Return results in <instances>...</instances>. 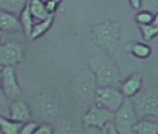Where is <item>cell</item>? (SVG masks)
<instances>
[{
    "mask_svg": "<svg viewBox=\"0 0 158 134\" xmlns=\"http://www.w3.org/2000/svg\"><path fill=\"white\" fill-rule=\"evenodd\" d=\"M92 42L104 52L114 55L119 48L121 40V24L118 22L105 21L92 27Z\"/></svg>",
    "mask_w": 158,
    "mask_h": 134,
    "instance_id": "obj_2",
    "label": "cell"
},
{
    "mask_svg": "<svg viewBox=\"0 0 158 134\" xmlns=\"http://www.w3.org/2000/svg\"><path fill=\"white\" fill-rule=\"evenodd\" d=\"M39 124L37 122L29 120L25 123H23L18 134H34V132L36 130Z\"/></svg>",
    "mask_w": 158,
    "mask_h": 134,
    "instance_id": "obj_24",
    "label": "cell"
},
{
    "mask_svg": "<svg viewBox=\"0 0 158 134\" xmlns=\"http://www.w3.org/2000/svg\"><path fill=\"white\" fill-rule=\"evenodd\" d=\"M139 121L132 99L126 98L121 107L114 113V126L121 134H132L133 127Z\"/></svg>",
    "mask_w": 158,
    "mask_h": 134,
    "instance_id": "obj_5",
    "label": "cell"
},
{
    "mask_svg": "<svg viewBox=\"0 0 158 134\" xmlns=\"http://www.w3.org/2000/svg\"><path fill=\"white\" fill-rule=\"evenodd\" d=\"M55 1H57V2H58L59 4H60V3L62 2V0H55Z\"/></svg>",
    "mask_w": 158,
    "mask_h": 134,
    "instance_id": "obj_33",
    "label": "cell"
},
{
    "mask_svg": "<svg viewBox=\"0 0 158 134\" xmlns=\"http://www.w3.org/2000/svg\"><path fill=\"white\" fill-rule=\"evenodd\" d=\"M3 68H4V66H2V65H0V72H1V71L3 70Z\"/></svg>",
    "mask_w": 158,
    "mask_h": 134,
    "instance_id": "obj_32",
    "label": "cell"
},
{
    "mask_svg": "<svg viewBox=\"0 0 158 134\" xmlns=\"http://www.w3.org/2000/svg\"><path fill=\"white\" fill-rule=\"evenodd\" d=\"M29 0H0V10L19 16Z\"/></svg>",
    "mask_w": 158,
    "mask_h": 134,
    "instance_id": "obj_18",
    "label": "cell"
},
{
    "mask_svg": "<svg viewBox=\"0 0 158 134\" xmlns=\"http://www.w3.org/2000/svg\"><path fill=\"white\" fill-rule=\"evenodd\" d=\"M114 113L110 110L93 103L82 115V125L86 128H103L114 122Z\"/></svg>",
    "mask_w": 158,
    "mask_h": 134,
    "instance_id": "obj_6",
    "label": "cell"
},
{
    "mask_svg": "<svg viewBox=\"0 0 158 134\" xmlns=\"http://www.w3.org/2000/svg\"><path fill=\"white\" fill-rule=\"evenodd\" d=\"M0 134H2V133H0Z\"/></svg>",
    "mask_w": 158,
    "mask_h": 134,
    "instance_id": "obj_35",
    "label": "cell"
},
{
    "mask_svg": "<svg viewBox=\"0 0 158 134\" xmlns=\"http://www.w3.org/2000/svg\"><path fill=\"white\" fill-rule=\"evenodd\" d=\"M19 20L21 22V24L23 26V32L24 33L25 36L27 38H30L33 28L35 24V19L31 13L30 10V5H29V1L26 4L25 8L23 10V11L21 12V14L19 15Z\"/></svg>",
    "mask_w": 158,
    "mask_h": 134,
    "instance_id": "obj_15",
    "label": "cell"
},
{
    "mask_svg": "<svg viewBox=\"0 0 158 134\" xmlns=\"http://www.w3.org/2000/svg\"><path fill=\"white\" fill-rule=\"evenodd\" d=\"M132 134H135V133H134V132H133V133H132Z\"/></svg>",
    "mask_w": 158,
    "mask_h": 134,
    "instance_id": "obj_34",
    "label": "cell"
},
{
    "mask_svg": "<svg viewBox=\"0 0 158 134\" xmlns=\"http://www.w3.org/2000/svg\"><path fill=\"white\" fill-rule=\"evenodd\" d=\"M133 132L135 134H158V122L148 117L139 119L133 127Z\"/></svg>",
    "mask_w": 158,
    "mask_h": 134,
    "instance_id": "obj_14",
    "label": "cell"
},
{
    "mask_svg": "<svg viewBox=\"0 0 158 134\" xmlns=\"http://www.w3.org/2000/svg\"><path fill=\"white\" fill-rule=\"evenodd\" d=\"M59 134H82V132L76 121L73 119H64L60 125Z\"/></svg>",
    "mask_w": 158,
    "mask_h": 134,
    "instance_id": "obj_22",
    "label": "cell"
},
{
    "mask_svg": "<svg viewBox=\"0 0 158 134\" xmlns=\"http://www.w3.org/2000/svg\"><path fill=\"white\" fill-rule=\"evenodd\" d=\"M1 73V72H0ZM6 100V96L3 92L2 90V85H1V75H0V104H2L4 103V101Z\"/></svg>",
    "mask_w": 158,
    "mask_h": 134,
    "instance_id": "obj_30",
    "label": "cell"
},
{
    "mask_svg": "<svg viewBox=\"0 0 158 134\" xmlns=\"http://www.w3.org/2000/svg\"><path fill=\"white\" fill-rule=\"evenodd\" d=\"M126 97L119 88L102 87L97 88L95 94V103L115 113L125 102Z\"/></svg>",
    "mask_w": 158,
    "mask_h": 134,
    "instance_id": "obj_7",
    "label": "cell"
},
{
    "mask_svg": "<svg viewBox=\"0 0 158 134\" xmlns=\"http://www.w3.org/2000/svg\"><path fill=\"white\" fill-rule=\"evenodd\" d=\"M10 118L20 123L29 121L31 119V111L28 105L21 100H15L10 106Z\"/></svg>",
    "mask_w": 158,
    "mask_h": 134,
    "instance_id": "obj_11",
    "label": "cell"
},
{
    "mask_svg": "<svg viewBox=\"0 0 158 134\" xmlns=\"http://www.w3.org/2000/svg\"><path fill=\"white\" fill-rule=\"evenodd\" d=\"M139 119L153 117L158 119V89L148 87L132 98Z\"/></svg>",
    "mask_w": 158,
    "mask_h": 134,
    "instance_id": "obj_4",
    "label": "cell"
},
{
    "mask_svg": "<svg viewBox=\"0 0 158 134\" xmlns=\"http://www.w3.org/2000/svg\"><path fill=\"white\" fill-rule=\"evenodd\" d=\"M88 65L95 77L98 88H120L123 81L121 73L112 55L104 51L94 55L88 60Z\"/></svg>",
    "mask_w": 158,
    "mask_h": 134,
    "instance_id": "obj_1",
    "label": "cell"
},
{
    "mask_svg": "<svg viewBox=\"0 0 158 134\" xmlns=\"http://www.w3.org/2000/svg\"><path fill=\"white\" fill-rule=\"evenodd\" d=\"M154 16H155L154 13H152L149 10H142L135 15V22L137 23V24L139 26L148 25L152 23Z\"/></svg>",
    "mask_w": 158,
    "mask_h": 134,
    "instance_id": "obj_23",
    "label": "cell"
},
{
    "mask_svg": "<svg viewBox=\"0 0 158 134\" xmlns=\"http://www.w3.org/2000/svg\"><path fill=\"white\" fill-rule=\"evenodd\" d=\"M59 5L60 4L57 1H55V0H46L45 1L46 9L50 15L55 14V12L57 11V10L59 8Z\"/></svg>",
    "mask_w": 158,
    "mask_h": 134,
    "instance_id": "obj_27",
    "label": "cell"
},
{
    "mask_svg": "<svg viewBox=\"0 0 158 134\" xmlns=\"http://www.w3.org/2000/svg\"><path fill=\"white\" fill-rule=\"evenodd\" d=\"M109 126V125H108ZM108 126L103 128H84L85 134H109L108 131Z\"/></svg>",
    "mask_w": 158,
    "mask_h": 134,
    "instance_id": "obj_28",
    "label": "cell"
},
{
    "mask_svg": "<svg viewBox=\"0 0 158 134\" xmlns=\"http://www.w3.org/2000/svg\"><path fill=\"white\" fill-rule=\"evenodd\" d=\"M108 131H109V134H121V133L118 132V130L115 128V127L114 126L113 123H111L108 126Z\"/></svg>",
    "mask_w": 158,
    "mask_h": 134,
    "instance_id": "obj_31",
    "label": "cell"
},
{
    "mask_svg": "<svg viewBox=\"0 0 158 134\" xmlns=\"http://www.w3.org/2000/svg\"><path fill=\"white\" fill-rule=\"evenodd\" d=\"M23 123L4 117L0 114V132L2 134H18Z\"/></svg>",
    "mask_w": 158,
    "mask_h": 134,
    "instance_id": "obj_20",
    "label": "cell"
},
{
    "mask_svg": "<svg viewBox=\"0 0 158 134\" xmlns=\"http://www.w3.org/2000/svg\"><path fill=\"white\" fill-rule=\"evenodd\" d=\"M45 1H46V0H45Z\"/></svg>",
    "mask_w": 158,
    "mask_h": 134,
    "instance_id": "obj_37",
    "label": "cell"
},
{
    "mask_svg": "<svg viewBox=\"0 0 158 134\" xmlns=\"http://www.w3.org/2000/svg\"><path fill=\"white\" fill-rule=\"evenodd\" d=\"M0 133H1V132H0Z\"/></svg>",
    "mask_w": 158,
    "mask_h": 134,
    "instance_id": "obj_36",
    "label": "cell"
},
{
    "mask_svg": "<svg viewBox=\"0 0 158 134\" xmlns=\"http://www.w3.org/2000/svg\"><path fill=\"white\" fill-rule=\"evenodd\" d=\"M29 5L31 13L35 20L41 22L50 16L46 9L45 0H29Z\"/></svg>",
    "mask_w": 158,
    "mask_h": 134,
    "instance_id": "obj_16",
    "label": "cell"
},
{
    "mask_svg": "<svg viewBox=\"0 0 158 134\" xmlns=\"http://www.w3.org/2000/svg\"><path fill=\"white\" fill-rule=\"evenodd\" d=\"M40 113L45 119H53L58 114V103L51 98H45L41 100Z\"/></svg>",
    "mask_w": 158,
    "mask_h": 134,
    "instance_id": "obj_17",
    "label": "cell"
},
{
    "mask_svg": "<svg viewBox=\"0 0 158 134\" xmlns=\"http://www.w3.org/2000/svg\"><path fill=\"white\" fill-rule=\"evenodd\" d=\"M25 48L19 42H7L0 45V65L14 66L24 59Z\"/></svg>",
    "mask_w": 158,
    "mask_h": 134,
    "instance_id": "obj_8",
    "label": "cell"
},
{
    "mask_svg": "<svg viewBox=\"0 0 158 134\" xmlns=\"http://www.w3.org/2000/svg\"><path fill=\"white\" fill-rule=\"evenodd\" d=\"M53 23H54V14L50 15L46 20L38 22L37 23H35L34 28H33V31H32V34H31V36L29 39L34 41V40H36L37 38L41 37L42 36H44L52 27Z\"/></svg>",
    "mask_w": 158,
    "mask_h": 134,
    "instance_id": "obj_19",
    "label": "cell"
},
{
    "mask_svg": "<svg viewBox=\"0 0 158 134\" xmlns=\"http://www.w3.org/2000/svg\"><path fill=\"white\" fill-rule=\"evenodd\" d=\"M34 134H55V132H54L53 126L50 123L46 122L40 124L36 128V130L34 132Z\"/></svg>",
    "mask_w": 158,
    "mask_h": 134,
    "instance_id": "obj_26",
    "label": "cell"
},
{
    "mask_svg": "<svg viewBox=\"0 0 158 134\" xmlns=\"http://www.w3.org/2000/svg\"><path fill=\"white\" fill-rule=\"evenodd\" d=\"M0 30L7 32H19L23 31V26L19 17L13 13L0 10Z\"/></svg>",
    "mask_w": 158,
    "mask_h": 134,
    "instance_id": "obj_12",
    "label": "cell"
},
{
    "mask_svg": "<svg viewBox=\"0 0 158 134\" xmlns=\"http://www.w3.org/2000/svg\"><path fill=\"white\" fill-rule=\"evenodd\" d=\"M142 10H149L154 14L158 13V0H142L141 2Z\"/></svg>",
    "mask_w": 158,
    "mask_h": 134,
    "instance_id": "obj_25",
    "label": "cell"
},
{
    "mask_svg": "<svg viewBox=\"0 0 158 134\" xmlns=\"http://www.w3.org/2000/svg\"><path fill=\"white\" fill-rule=\"evenodd\" d=\"M3 92L8 99H15L21 95L22 90L18 83L17 76L13 66H6L0 73Z\"/></svg>",
    "mask_w": 158,
    "mask_h": 134,
    "instance_id": "obj_9",
    "label": "cell"
},
{
    "mask_svg": "<svg viewBox=\"0 0 158 134\" xmlns=\"http://www.w3.org/2000/svg\"><path fill=\"white\" fill-rule=\"evenodd\" d=\"M142 85L143 76L139 72H135L122 81L119 89L126 98L132 99L141 90Z\"/></svg>",
    "mask_w": 158,
    "mask_h": 134,
    "instance_id": "obj_10",
    "label": "cell"
},
{
    "mask_svg": "<svg viewBox=\"0 0 158 134\" xmlns=\"http://www.w3.org/2000/svg\"><path fill=\"white\" fill-rule=\"evenodd\" d=\"M139 27L142 38L147 42L152 41L155 36H158V13L155 14L154 19L152 23L148 25L139 26Z\"/></svg>",
    "mask_w": 158,
    "mask_h": 134,
    "instance_id": "obj_21",
    "label": "cell"
},
{
    "mask_svg": "<svg viewBox=\"0 0 158 134\" xmlns=\"http://www.w3.org/2000/svg\"><path fill=\"white\" fill-rule=\"evenodd\" d=\"M96 79L90 70H84L77 74L73 81V91L81 105L88 108L95 103V94L97 90Z\"/></svg>",
    "mask_w": 158,
    "mask_h": 134,
    "instance_id": "obj_3",
    "label": "cell"
},
{
    "mask_svg": "<svg viewBox=\"0 0 158 134\" xmlns=\"http://www.w3.org/2000/svg\"><path fill=\"white\" fill-rule=\"evenodd\" d=\"M124 50L140 60H146L152 54V48L149 45L137 41L127 43L124 46Z\"/></svg>",
    "mask_w": 158,
    "mask_h": 134,
    "instance_id": "obj_13",
    "label": "cell"
},
{
    "mask_svg": "<svg viewBox=\"0 0 158 134\" xmlns=\"http://www.w3.org/2000/svg\"><path fill=\"white\" fill-rule=\"evenodd\" d=\"M129 5L131 7L132 10H138L141 8V2L142 0H128Z\"/></svg>",
    "mask_w": 158,
    "mask_h": 134,
    "instance_id": "obj_29",
    "label": "cell"
}]
</instances>
